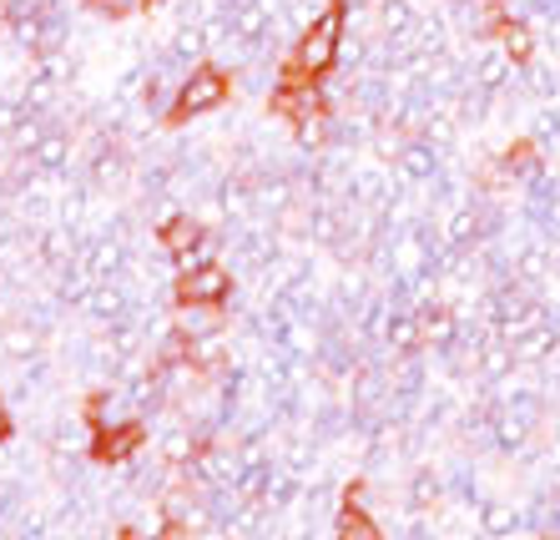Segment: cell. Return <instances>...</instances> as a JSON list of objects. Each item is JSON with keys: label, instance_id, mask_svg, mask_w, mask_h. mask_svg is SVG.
<instances>
[{"label": "cell", "instance_id": "9", "mask_svg": "<svg viewBox=\"0 0 560 540\" xmlns=\"http://www.w3.org/2000/svg\"><path fill=\"white\" fill-rule=\"evenodd\" d=\"M202 237H208V227L197 223L192 212H172V218H162V227H156V243H162V253H167L172 263H177L183 253H192Z\"/></svg>", "mask_w": 560, "mask_h": 540}, {"label": "cell", "instance_id": "15", "mask_svg": "<svg viewBox=\"0 0 560 540\" xmlns=\"http://www.w3.org/2000/svg\"><path fill=\"white\" fill-rule=\"evenodd\" d=\"M339 540H384L378 520L364 510V505H343L339 510Z\"/></svg>", "mask_w": 560, "mask_h": 540}, {"label": "cell", "instance_id": "12", "mask_svg": "<svg viewBox=\"0 0 560 540\" xmlns=\"http://www.w3.org/2000/svg\"><path fill=\"white\" fill-rule=\"evenodd\" d=\"M172 333H183V339H192V343L218 339V333H222V308H212V304H177Z\"/></svg>", "mask_w": 560, "mask_h": 540}, {"label": "cell", "instance_id": "19", "mask_svg": "<svg viewBox=\"0 0 560 540\" xmlns=\"http://www.w3.org/2000/svg\"><path fill=\"white\" fill-rule=\"evenodd\" d=\"M11 435V414H5V399H0V439Z\"/></svg>", "mask_w": 560, "mask_h": 540}, {"label": "cell", "instance_id": "1", "mask_svg": "<svg viewBox=\"0 0 560 540\" xmlns=\"http://www.w3.org/2000/svg\"><path fill=\"white\" fill-rule=\"evenodd\" d=\"M343 31H349V0H328L324 11L299 31L293 67H299L303 77H313V81L328 77V71L343 61Z\"/></svg>", "mask_w": 560, "mask_h": 540}, {"label": "cell", "instance_id": "4", "mask_svg": "<svg viewBox=\"0 0 560 540\" xmlns=\"http://www.w3.org/2000/svg\"><path fill=\"white\" fill-rule=\"evenodd\" d=\"M444 167H450V146L430 142L424 132L409 137V142L399 146V157H394V177H399L405 187H415L419 198H424V187L430 183H440Z\"/></svg>", "mask_w": 560, "mask_h": 540}, {"label": "cell", "instance_id": "16", "mask_svg": "<svg viewBox=\"0 0 560 540\" xmlns=\"http://www.w3.org/2000/svg\"><path fill=\"white\" fill-rule=\"evenodd\" d=\"M521 526H525V510H515L505 501H485V510H480L485 536H510V530H521Z\"/></svg>", "mask_w": 560, "mask_h": 540}, {"label": "cell", "instance_id": "3", "mask_svg": "<svg viewBox=\"0 0 560 540\" xmlns=\"http://www.w3.org/2000/svg\"><path fill=\"white\" fill-rule=\"evenodd\" d=\"M505 343H510V354H515V364H530V369L535 364H546V359H556V349H560V308L540 304Z\"/></svg>", "mask_w": 560, "mask_h": 540}, {"label": "cell", "instance_id": "20", "mask_svg": "<svg viewBox=\"0 0 560 540\" xmlns=\"http://www.w3.org/2000/svg\"><path fill=\"white\" fill-rule=\"evenodd\" d=\"M540 540H560V530H550V536H540Z\"/></svg>", "mask_w": 560, "mask_h": 540}, {"label": "cell", "instance_id": "7", "mask_svg": "<svg viewBox=\"0 0 560 540\" xmlns=\"http://www.w3.org/2000/svg\"><path fill=\"white\" fill-rule=\"evenodd\" d=\"M142 445H147L142 420H121V424H106V430H92L96 465H121V460H131V455H142Z\"/></svg>", "mask_w": 560, "mask_h": 540}, {"label": "cell", "instance_id": "11", "mask_svg": "<svg viewBox=\"0 0 560 540\" xmlns=\"http://www.w3.org/2000/svg\"><path fill=\"white\" fill-rule=\"evenodd\" d=\"M121 420H137V409H131L121 384H106V389H96V395L86 399V424H92V430H106V424H121Z\"/></svg>", "mask_w": 560, "mask_h": 540}, {"label": "cell", "instance_id": "14", "mask_svg": "<svg viewBox=\"0 0 560 540\" xmlns=\"http://www.w3.org/2000/svg\"><path fill=\"white\" fill-rule=\"evenodd\" d=\"M515 92H521L525 102H550V96L560 92V77H556V67H540V61H525V67H521V81H515Z\"/></svg>", "mask_w": 560, "mask_h": 540}, {"label": "cell", "instance_id": "10", "mask_svg": "<svg viewBox=\"0 0 560 540\" xmlns=\"http://www.w3.org/2000/svg\"><path fill=\"white\" fill-rule=\"evenodd\" d=\"M546 162H550V157H540V142H535V137H521V142H510L505 152H500L495 167L505 172V177H510L515 187H525V183L535 177V172L546 167Z\"/></svg>", "mask_w": 560, "mask_h": 540}, {"label": "cell", "instance_id": "5", "mask_svg": "<svg viewBox=\"0 0 560 540\" xmlns=\"http://www.w3.org/2000/svg\"><path fill=\"white\" fill-rule=\"evenodd\" d=\"M172 293H177V304H212V308H222L228 298H233V268L208 263V268H192V273H177Z\"/></svg>", "mask_w": 560, "mask_h": 540}, {"label": "cell", "instance_id": "8", "mask_svg": "<svg viewBox=\"0 0 560 540\" xmlns=\"http://www.w3.org/2000/svg\"><path fill=\"white\" fill-rule=\"evenodd\" d=\"M415 314H419V333H424V349H434V359L450 354V349L459 343V314H455L450 304H440V298H424Z\"/></svg>", "mask_w": 560, "mask_h": 540}, {"label": "cell", "instance_id": "6", "mask_svg": "<svg viewBox=\"0 0 560 540\" xmlns=\"http://www.w3.org/2000/svg\"><path fill=\"white\" fill-rule=\"evenodd\" d=\"M268 106H273V117L293 121V127H303V121H324L334 106H328V96L318 92V81H303V86H273L268 92Z\"/></svg>", "mask_w": 560, "mask_h": 540}, {"label": "cell", "instance_id": "17", "mask_svg": "<svg viewBox=\"0 0 560 540\" xmlns=\"http://www.w3.org/2000/svg\"><path fill=\"white\" fill-rule=\"evenodd\" d=\"M530 137L540 142V152L560 157V106L540 102V111H535V121H530Z\"/></svg>", "mask_w": 560, "mask_h": 540}, {"label": "cell", "instance_id": "2", "mask_svg": "<svg viewBox=\"0 0 560 540\" xmlns=\"http://www.w3.org/2000/svg\"><path fill=\"white\" fill-rule=\"evenodd\" d=\"M233 96V81L222 67H192L183 81H177V96H172V111L167 121H192V117H208L218 111L222 102Z\"/></svg>", "mask_w": 560, "mask_h": 540}, {"label": "cell", "instance_id": "18", "mask_svg": "<svg viewBox=\"0 0 560 540\" xmlns=\"http://www.w3.org/2000/svg\"><path fill=\"white\" fill-rule=\"evenodd\" d=\"M440 495H444L440 474H434V470H415V480H409V505H415V510H430Z\"/></svg>", "mask_w": 560, "mask_h": 540}, {"label": "cell", "instance_id": "13", "mask_svg": "<svg viewBox=\"0 0 560 540\" xmlns=\"http://www.w3.org/2000/svg\"><path fill=\"white\" fill-rule=\"evenodd\" d=\"M495 40L510 51V61L515 67H525V61H535V46H540V36H535V26L530 21H515V15H505L500 21V31H495Z\"/></svg>", "mask_w": 560, "mask_h": 540}]
</instances>
